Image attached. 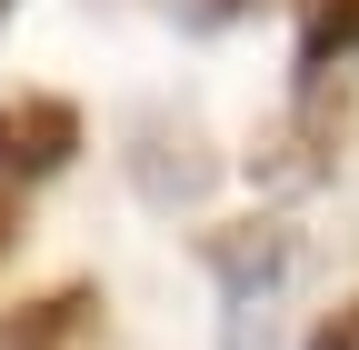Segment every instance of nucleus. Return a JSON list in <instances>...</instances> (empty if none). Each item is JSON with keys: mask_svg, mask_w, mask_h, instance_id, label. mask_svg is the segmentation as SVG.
I'll list each match as a JSON object with an SVG mask.
<instances>
[{"mask_svg": "<svg viewBox=\"0 0 359 350\" xmlns=\"http://www.w3.org/2000/svg\"><path fill=\"white\" fill-rule=\"evenodd\" d=\"M200 260H210L219 300H230V350H250V311L299 271V231H290V221H269V210H250V221L200 231Z\"/></svg>", "mask_w": 359, "mask_h": 350, "instance_id": "1", "label": "nucleus"}, {"mask_svg": "<svg viewBox=\"0 0 359 350\" xmlns=\"http://www.w3.org/2000/svg\"><path fill=\"white\" fill-rule=\"evenodd\" d=\"M120 170H130V190L150 210H180V200H200L219 181V150H210V130L190 110H140L120 130Z\"/></svg>", "mask_w": 359, "mask_h": 350, "instance_id": "2", "label": "nucleus"}, {"mask_svg": "<svg viewBox=\"0 0 359 350\" xmlns=\"http://www.w3.org/2000/svg\"><path fill=\"white\" fill-rule=\"evenodd\" d=\"M80 160V110L60 91H20V101H0V190H30V181H50V170Z\"/></svg>", "mask_w": 359, "mask_h": 350, "instance_id": "3", "label": "nucleus"}, {"mask_svg": "<svg viewBox=\"0 0 359 350\" xmlns=\"http://www.w3.org/2000/svg\"><path fill=\"white\" fill-rule=\"evenodd\" d=\"M339 130H349V101H330L320 80H309V101H299L280 130H259L250 170H259V181H280V190H299V181H330V150H339Z\"/></svg>", "mask_w": 359, "mask_h": 350, "instance_id": "4", "label": "nucleus"}, {"mask_svg": "<svg viewBox=\"0 0 359 350\" xmlns=\"http://www.w3.org/2000/svg\"><path fill=\"white\" fill-rule=\"evenodd\" d=\"M90 330H100V290L70 280V290L20 300V311L0 320V350H90Z\"/></svg>", "mask_w": 359, "mask_h": 350, "instance_id": "5", "label": "nucleus"}, {"mask_svg": "<svg viewBox=\"0 0 359 350\" xmlns=\"http://www.w3.org/2000/svg\"><path fill=\"white\" fill-rule=\"evenodd\" d=\"M359 60V0H299V80H330Z\"/></svg>", "mask_w": 359, "mask_h": 350, "instance_id": "6", "label": "nucleus"}, {"mask_svg": "<svg viewBox=\"0 0 359 350\" xmlns=\"http://www.w3.org/2000/svg\"><path fill=\"white\" fill-rule=\"evenodd\" d=\"M160 11H170L180 30H230L240 11H259V0H160Z\"/></svg>", "mask_w": 359, "mask_h": 350, "instance_id": "7", "label": "nucleus"}, {"mask_svg": "<svg viewBox=\"0 0 359 350\" xmlns=\"http://www.w3.org/2000/svg\"><path fill=\"white\" fill-rule=\"evenodd\" d=\"M309 350H359V300H339V311L309 330Z\"/></svg>", "mask_w": 359, "mask_h": 350, "instance_id": "8", "label": "nucleus"}, {"mask_svg": "<svg viewBox=\"0 0 359 350\" xmlns=\"http://www.w3.org/2000/svg\"><path fill=\"white\" fill-rule=\"evenodd\" d=\"M20 240V190H0V250Z\"/></svg>", "mask_w": 359, "mask_h": 350, "instance_id": "9", "label": "nucleus"}, {"mask_svg": "<svg viewBox=\"0 0 359 350\" xmlns=\"http://www.w3.org/2000/svg\"><path fill=\"white\" fill-rule=\"evenodd\" d=\"M11 11H20V0H0V20H11Z\"/></svg>", "mask_w": 359, "mask_h": 350, "instance_id": "10", "label": "nucleus"}]
</instances>
